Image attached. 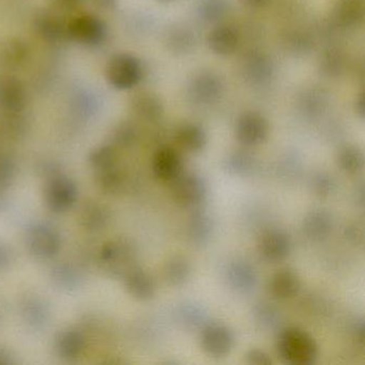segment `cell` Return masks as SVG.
<instances>
[{"instance_id":"7bdbcfd3","label":"cell","mask_w":365,"mask_h":365,"mask_svg":"<svg viewBox=\"0 0 365 365\" xmlns=\"http://www.w3.org/2000/svg\"><path fill=\"white\" fill-rule=\"evenodd\" d=\"M93 6L98 9L103 10V11H110L114 9L117 5V0H91Z\"/></svg>"},{"instance_id":"9a60e30c","label":"cell","mask_w":365,"mask_h":365,"mask_svg":"<svg viewBox=\"0 0 365 365\" xmlns=\"http://www.w3.org/2000/svg\"><path fill=\"white\" fill-rule=\"evenodd\" d=\"M245 80L253 85H264L273 78L274 67L272 61L262 53L254 52L247 55L243 63Z\"/></svg>"},{"instance_id":"60d3db41","label":"cell","mask_w":365,"mask_h":365,"mask_svg":"<svg viewBox=\"0 0 365 365\" xmlns=\"http://www.w3.org/2000/svg\"><path fill=\"white\" fill-rule=\"evenodd\" d=\"M346 237H347L351 242L359 245V243L363 241L362 227H359V225H356V224L347 226V228H346Z\"/></svg>"},{"instance_id":"b9f144b4","label":"cell","mask_w":365,"mask_h":365,"mask_svg":"<svg viewBox=\"0 0 365 365\" xmlns=\"http://www.w3.org/2000/svg\"><path fill=\"white\" fill-rule=\"evenodd\" d=\"M354 339H356L361 346L364 345L365 339V328H364V320L360 319L354 324Z\"/></svg>"},{"instance_id":"8d00e7d4","label":"cell","mask_w":365,"mask_h":365,"mask_svg":"<svg viewBox=\"0 0 365 365\" xmlns=\"http://www.w3.org/2000/svg\"><path fill=\"white\" fill-rule=\"evenodd\" d=\"M115 138H116L119 144L123 145V146H129L135 140V129L129 123H123L117 128L116 132H115Z\"/></svg>"},{"instance_id":"8fae6325","label":"cell","mask_w":365,"mask_h":365,"mask_svg":"<svg viewBox=\"0 0 365 365\" xmlns=\"http://www.w3.org/2000/svg\"><path fill=\"white\" fill-rule=\"evenodd\" d=\"M68 22L58 14L53 11L38 12L34 19V29L41 39L51 43H57L68 39Z\"/></svg>"},{"instance_id":"f546056e","label":"cell","mask_w":365,"mask_h":365,"mask_svg":"<svg viewBox=\"0 0 365 365\" xmlns=\"http://www.w3.org/2000/svg\"><path fill=\"white\" fill-rule=\"evenodd\" d=\"M256 322L264 329H273L279 324V313L269 303H259L254 309Z\"/></svg>"},{"instance_id":"cb8c5ba5","label":"cell","mask_w":365,"mask_h":365,"mask_svg":"<svg viewBox=\"0 0 365 365\" xmlns=\"http://www.w3.org/2000/svg\"><path fill=\"white\" fill-rule=\"evenodd\" d=\"M334 14L344 26H359L364 19V0H335Z\"/></svg>"},{"instance_id":"4dcf8cb0","label":"cell","mask_w":365,"mask_h":365,"mask_svg":"<svg viewBox=\"0 0 365 365\" xmlns=\"http://www.w3.org/2000/svg\"><path fill=\"white\" fill-rule=\"evenodd\" d=\"M91 163L100 172L115 168L117 163V153L112 147L102 146L96 149L91 157Z\"/></svg>"},{"instance_id":"9c48e42d","label":"cell","mask_w":365,"mask_h":365,"mask_svg":"<svg viewBox=\"0 0 365 365\" xmlns=\"http://www.w3.org/2000/svg\"><path fill=\"white\" fill-rule=\"evenodd\" d=\"M292 243L290 237L282 230H270L258 242V252L266 262L277 264L289 257Z\"/></svg>"},{"instance_id":"f6af8a7d","label":"cell","mask_w":365,"mask_h":365,"mask_svg":"<svg viewBox=\"0 0 365 365\" xmlns=\"http://www.w3.org/2000/svg\"><path fill=\"white\" fill-rule=\"evenodd\" d=\"M356 113H358L359 116L361 117V118H364L365 116V100H364V95L363 93H361L360 97L358 98V100H356Z\"/></svg>"},{"instance_id":"44dd1931","label":"cell","mask_w":365,"mask_h":365,"mask_svg":"<svg viewBox=\"0 0 365 365\" xmlns=\"http://www.w3.org/2000/svg\"><path fill=\"white\" fill-rule=\"evenodd\" d=\"M131 108L140 118L150 123L159 120L163 115V106L159 98L147 91L136 93L132 98Z\"/></svg>"},{"instance_id":"5bb4252c","label":"cell","mask_w":365,"mask_h":365,"mask_svg":"<svg viewBox=\"0 0 365 365\" xmlns=\"http://www.w3.org/2000/svg\"><path fill=\"white\" fill-rule=\"evenodd\" d=\"M29 247L34 255L41 258H50L58 252L61 240L52 228L37 226L29 232Z\"/></svg>"},{"instance_id":"5b68a950","label":"cell","mask_w":365,"mask_h":365,"mask_svg":"<svg viewBox=\"0 0 365 365\" xmlns=\"http://www.w3.org/2000/svg\"><path fill=\"white\" fill-rule=\"evenodd\" d=\"M269 135V123L258 113H245L239 117L236 125V138L245 147L259 146Z\"/></svg>"},{"instance_id":"4fadbf2b","label":"cell","mask_w":365,"mask_h":365,"mask_svg":"<svg viewBox=\"0 0 365 365\" xmlns=\"http://www.w3.org/2000/svg\"><path fill=\"white\" fill-rule=\"evenodd\" d=\"M228 285L240 294H249L255 289L257 284V273L250 262L236 259L228 264L226 270Z\"/></svg>"},{"instance_id":"ba28073f","label":"cell","mask_w":365,"mask_h":365,"mask_svg":"<svg viewBox=\"0 0 365 365\" xmlns=\"http://www.w3.org/2000/svg\"><path fill=\"white\" fill-rule=\"evenodd\" d=\"M46 200L54 212L67 211L76 200V185L67 177H54L46 185Z\"/></svg>"},{"instance_id":"3957f363","label":"cell","mask_w":365,"mask_h":365,"mask_svg":"<svg viewBox=\"0 0 365 365\" xmlns=\"http://www.w3.org/2000/svg\"><path fill=\"white\" fill-rule=\"evenodd\" d=\"M68 39L87 48L102 46L108 38L106 22L93 14H81L68 22Z\"/></svg>"},{"instance_id":"52a82bcc","label":"cell","mask_w":365,"mask_h":365,"mask_svg":"<svg viewBox=\"0 0 365 365\" xmlns=\"http://www.w3.org/2000/svg\"><path fill=\"white\" fill-rule=\"evenodd\" d=\"M223 84L217 74L210 71L200 72L192 78L189 85V97L194 103L208 106L215 103L222 95Z\"/></svg>"},{"instance_id":"e0dca14e","label":"cell","mask_w":365,"mask_h":365,"mask_svg":"<svg viewBox=\"0 0 365 365\" xmlns=\"http://www.w3.org/2000/svg\"><path fill=\"white\" fill-rule=\"evenodd\" d=\"M125 287L134 298L140 301L150 300L155 294L153 277L140 268H132L125 273Z\"/></svg>"},{"instance_id":"30bf717a","label":"cell","mask_w":365,"mask_h":365,"mask_svg":"<svg viewBox=\"0 0 365 365\" xmlns=\"http://www.w3.org/2000/svg\"><path fill=\"white\" fill-rule=\"evenodd\" d=\"M27 95L24 85L16 76H0V110L4 113H22L26 106Z\"/></svg>"},{"instance_id":"d590c367","label":"cell","mask_w":365,"mask_h":365,"mask_svg":"<svg viewBox=\"0 0 365 365\" xmlns=\"http://www.w3.org/2000/svg\"><path fill=\"white\" fill-rule=\"evenodd\" d=\"M333 187H334V181L329 175L322 173L314 178V190L317 195L328 196L333 191Z\"/></svg>"},{"instance_id":"7c38bea8","label":"cell","mask_w":365,"mask_h":365,"mask_svg":"<svg viewBox=\"0 0 365 365\" xmlns=\"http://www.w3.org/2000/svg\"><path fill=\"white\" fill-rule=\"evenodd\" d=\"M153 170L160 180L173 182L183 173L182 158L176 149L162 147L153 157Z\"/></svg>"},{"instance_id":"2e32d148","label":"cell","mask_w":365,"mask_h":365,"mask_svg":"<svg viewBox=\"0 0 365 365\" xmlns=\"http://www.w3.org/2000/svg\"><path fill=\"white\" fill-rule=\"evenodd\" d=\"M302 230L305 236L311 240H324L333 230L332 215L322 209L309 211L303 219Z\"/></svg>"},{"instance_id":"1f68e13d","label":"cell","mask_w":365,"mask_h":365,"mask_svg":"<svg viewBox=\"0 0 365 365\" xmlns=\"http://www.w3.org/2000/svg\"><path fill=\"white\" fill-rule=\"evenodd\" d=\"M322 69L327 76H336L344 69V58L339 51L326 53L322 61Z\"/></svg>"},{"instance_id":"7402d4cb","label":"cell","mask_w":365,"mask_h":365,"mask_svg":"<svg viewBox=\"0 0 365 365\" xmlns=\"http://www.w3.org/2000/svg\"><path fill=\"white\" fill-rule=\"evenodd\" d=\"M215 230V224L210 215L204 211L195 210V212L190 217L187 224V236L193 245H207L210 241Z\"/></svg>"},{"instance_id":"484cf974","label":"cell","mask_w":365,"mask_h":365,"mask_svg":"<svg viewBox=\"0 0 365 365\" xmlns=\"http://www.w3.org/2000/svg\"><path fill=\"white\" fill-rule=\"evenodd\" d=\"M85 347V339L76 331H66L56 339V349L63 358H78Z\"/></svg>"},{"instance_id":"d4e9b609","label":"cell","mask_w":365,"mask_h":365,"mask_svg":"<svg viewBox=\"0 0 365 365\" xmlns=\"http://www.w3.org/2000/svg\"><path fill=\"white\" fill-rule=\"evenodd\" d=\"M191 264L187 258L181 255L170 258L164 266V279L166 283L179 287L187 283L191 277Z\"/></svg>"},{"instance_id":"6da1fadb","label":"cell","mask_w":365,"mask_h":365,"mask_svg":"<svg viewBox=\"0 0 365 365\" xmlns=\"http://www.w3.org/2000/svg\"><path fill=\"white\" fill-rule=\"evenodd\" d=\"M277 348L282 360L292 365L313 364L318 356L315 339L309 333L294 327L279 333Z\"/></svg>"},{"instance_id":"8992f818","label":"cell","mask_w":365,"mask_h":365,"mask_svg":"<svg viewBox=\"0 0 365 365\" xmlns=\"http://www.w3.org/2000/svg\"><path fill=\"white\" fill-rule=\"evenodd\" d=\"M200 345L209 356L223 358L234 348V332L223 324H208L202 329Z\"/></svg>"},{"instance_id":"ac0fdd59","label":"cell","mask_w":365,"mask_h":365,"mask_svg":"<svg viewBox=\"0 0 365 365\" xmlns=\"http://www.w3.org/2000/svg\"><path fill=\"white\" fill-rule=\"evenodd\" d=\"M238 31L228 25L215 27L208 36L209 48L220 56L232 54L238 48Z\"/></svg>"},{"instance_id":"ab89813d","label":"cell","mask_w":365,"mask_h":365,"mask_svg":"<svg viewBox=\"0 0 365 365\" xmlns=\"http://www.w3.org/2000/svg\"><path fill=\"white\" fill-rule=\"evenodd\" d=\"M53 7L58 11L70 12L82 5L84 0H50Z\"/></svg>"},{"instance_id":"f1b7e54d","label":"cell","mask_w":365,"mask_h":365,"mask_svg":"<svg viewBox=\"0 0 365 365\" xmlns=\"http://www.w3.org/2000/svg\"><path fill=\"white\" fill-rule=\"evenodd\" d=\"M227 4L225 0H202L198 5L200 18L205 22H217L225 16Z\"/></svg>"},{"instance_id":"e575fe53","label":"cell","mask_w":365,"mask_h":365,"mask_svg":"<svg viewBox=\"0 0 365 365\" xmlns=\"http://www.w3.org/2000/svg\"><path fill=\"white\" fill-rule=\"evenodd\" d=\"M14 165L9 155L0 153V189L7 187L14 178Z\"/></svg>"},{"instance_id":"f35d334b","label":"cell","mask_w":365,"mask_h":365,"mask_svg":"<svg viewBox=\"0 0 365 365\" xmlns=\"http://www.w3.org/2000/svg\"><path fill=\"white\" fill-rule=\"evenodd\" d=\"M247 362L252 365H270L272 364V359L264 350L253 348L247 351Z\"/></svg>"},{"instance_id":"603a6c76","label":"cell","mask_w":365,"mask_h":365,"mask_svg":"<svg viewBox=\"0 0 365 365\" xmlns=\"http://www.w3.org/2000/svg\"><path fill=\"white\" fill-rule=\"evenodd\" d=\"M176 140L181 148L187 153H200L206 147L207 134L200 125L185 123L176 132Z\"/></svg>"},{"instance_id":"836d02e7","label":"cell","mask_w":365,"mask_h":365,"mask_svg":"<svg viewBox=\"0 0 365 365\" xmlns=\"http://www.w3.org/2000/svg\"><path fill=\"white\" fill-rule=\"evenodd\" d=\"M252 158L245 153H236L228 160V168L235 174L245 175L252 170Z\"/></svg>"},{"instance_id":"277c9868","label":"cell","mask_w":365,"mask_h":365,"mask_svg":"<svg viewBox=\"0 0 365 365\" xmlns=\"http://www.w3.org/2000/svg\"><path fill=\"white\" fill-rule=\"evenodd\" d=\"M172 183L173 200L181 208L197 209L208 195L206 181L196 173L183 172Z\"/></svg>"},{"instance_id":"d6a6232c","label":"cell","mask_w":365,"mask_h":365,"mask_svg":"<svg viewBox=\"0 0 365 365\" xmlns=\"http://www.w3.org/2000/svg\"><path fill=\"white\" fill-rule=\"evenodd\" d=\"M181 317V322L190 328H196V327L200 326L202 322L205 320L204 312L202 309L196 307V305H185L182 309H180L179 313Z\"/></svg>"},{"instance_id":"ffe728a7","label":"cell","mask_w":365,"mask_h":365,"mask_svg":"<svg viewBox=\"0 0 365 365\" xmlns=\"http://www.w3.org/2000/svg\"><path fill=\"white\" fill-rule=\"evenodd\" d=\"M301 288V281L298 274L290 269L277 271L270 282V290L275 298L286 300L294 298Z\"/></svg>"},{"instance_id":"7a4b0ae2","label":"cell","mask_w":365,"mask_h":365,"mask_svg":"<svg viewBox=\"0 0 365 365\" xmlns=\"http://www.w3.org/2000/svg\"><path fill=\"white\" fill-rule=\"evenodd\" d=\"M106 76L113 88L129 91L142 80V63L135 56L127 53L114 55L106 65Z\"/></svg>"},{"instance_id":"4316f807","label":"cell","mask_w":365,"mask_h":365,"mask_svg":"<svg viewBox=\"0 0 365 365\" xmlns=\"http://www.w3.org/2000/svg\"><path fill=\"white\" fill-rule=\"evenodd\" d=\"M337 165L346 174H359L364 168L363 151L356 146L344 147L337 155Z\"/></svg>"},{"instance_id":"74e56055","label":"cell","mask_w":365,"mask_h":365,"mask_svg":"<svg viewBox=\"0 0 365 365\" xmlns=\"http://www.w3.org/2000/svg\"><path fill=\"white\" fill-rule=\"evenodd\" d=\"M324 96L322 93H317V91H311V93H307L303 98V106L307 110H311L313 112V106H314V112H317V110H322V106L326 104V101H324Z\"/></svg>"},{"instance_id":"d6986e66","label":"cell","mask_w":365,"mask_h":365,"mask_svg":"<svg viewBox=\"0 0 365 365\" xmlns=\"http://www.w3.org/2000/svg\"><path fill=\"white\" fill-rule=\"evenodd\" d=\"M29 58V46L18 38L7 40L0 46V63L7 69H20Z\"/></svg>"},{"instance_id":"83f0119b","label":"cell","mask_w":365,"mask_h":365,"mask_svg":"<svg viewBox=\"0 0 365 365\" xmlns=\"http://www.w3.org/2000/svg\"><path fill=\"white\" fill-rule=\"evenodd\" d=\"M166 38H168V48L177 54L190 52L195 46L194 34L187 27H174L170 29Z\"/></svg>"},{"instance_id":"ee69618b","label":"cell","mask_w":365,"mask_h":365,"mask_svg":"<svg viewBox=\"0 0 365 365\" xmlns=\"http://www.w3.org/2000/svg\"><path fill=\"white\" fill-rule=\"evenodd\" d=\"M243 3L250 8H264V6L268 5L271 0H242Z\"/></svg>"}]
</instances>
